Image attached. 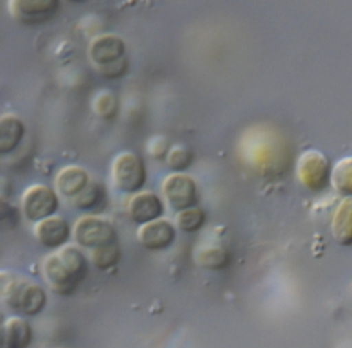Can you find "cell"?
Instances as JSON below:
<instances>
[{
    "label": "cell",
    "mask_w": 352,
    "mask_h": 348,
    "mask_svg": "<svg viewBox=\"0 0 352 348\" xmlns=\"http://www.w3.org/2000/svg\"><path fill=\"white\" fill-rule=\"evenodd\" d=\"M111 182L122 193H139L146 183L143 160L133 151L118 153L110 168Z\"/></svg>",
    "instance_id": "277c9868"
},
{
    "label": "cell",
    "mask_w": 352,
    "mask_h": 348,
    "mask_svg": "<svg viewBox=\"0 0 352 348\" xmlns=\"http://www.w3.org/2000/svg\"><path fill=\"white\" fill-rule=\"evenodd\" d=\"M32 340L33 330L22 316L12 315L3 322L0 348H28Z\"/></svg>",
    "instance_id": "5bb4252c"
},
{
    "label": "cell",
    "mask_w": 352,
    "mask_h": 348,
    "mask_svg": "<svg viewBox=\"0 0 352 348\" xmlns=\"http://www.w3.org/2000/svg\"><path fill=\"white\" fill-rule=\"evenodd\" d=\"M129 67V62L128 59L124 56L116 62H111L109 65H104V66H98L96 70L100 76H103L104 78H110V80H114V78H120L122 77L126 70Z\"/></svg>",
    "instance_id": "cb8c5ba5"
},
{
    "label": "cell",
    "mask_w": 352,
    "mask_h": 348,
    "mask_svg": "<svg viewBox=\"0 0 352 348\" xmlns=\"http://www.w3.org/2000/svg\"><path fill=\"white\" fill-rule=\"evenodd\" d=\"M92 109L95 114L100 118L110 120L114 118L118 111V98L113 91L102 89L96 92L92 100Z\"/></svg>",
    "instance_id": "44dd1931"
},
{
    "label": "cell",
    "mask_w": 352,
    "mask_h": 348,
    "mask_svg": "<svg viewBox=\"0 0 352 348\" xmlns=\"http://www.w3.org/2000/svg\"><path fill=\"white\" fill-rule=\"evenodd\" d=\"M41 274L52 292L60 296H69L87 278L88 260L78 248L66 245L43 260Z\"/></svg>",
    "instance_id": "6da1fadb"
},
{
    "label": "cell",
    "mask_w": 352,
    "mask_h": 348,
    "mask_svg": "<svg viewBox=\"0 0 352 348\" xmlns=\"http://www.w3.org/2000/svg\"><path fill=\"white\" fill-rule=\"evenodd\" d=\"M136 237L143 248L148 250H162L173 243L176 228L169 220L157 219L142 224L136 231Z\"/></svg>",
    "instance_id": "9c48e42d"
},
{
    "label": "cell",
    "mask_w": 352,
    "mask_h": 348,
    "mask_svg": "<svg viewBox=\"0 0 352 348\" xmlns=\"http://www.w3.org/2000/svg\"><path fill=\"white\" fill-rule=\"evenodd\" d=\"M125 43L114 33H103L94 37L88 45V56L92 63L98 66H104L124 58Z\"/></svg>",
    "instance_id": "30bf717a"
},
{
    "label": "cell",
    "mask_w": 352,
    "mask_h": 348,
    "mask_svg": "<svg viewBox=\"0 0 352 348\" xmlns=\"http://www.w3.org/2000/svg\"><path fill=\"white\" fill-rule=\"evenodd\" d=\"M205 220H206V215L198 206L188 208L186 210L177 212L176 215V226L183 232H195L201 230L202 226L205 224Z\"/></svg>",
    "instance_id": "7402d4cb"
},
{
    "label": "cell",
    "mask_w": 352,
    "mask_h": 348,
    "mask_svg": "<svg viewBox=\"0 0 352 348\" xmlns=\"http://www.w3.org/2000/svg\"><path fill=\"white\" fill-rule=\"evenodd\" d=\"M195 263L205 270H223L230 264V252L221 245H204L194 253Z\"/></svg>",
    "instance_id": "e0dca14e"
},
{
    "label": "cell",
    "mask_w": 352,
    "mask_h": 348,
    "mask_svg": "<svg viewBox=\"0 0 352 348\" xmlns=\"http://www.w3.org/2000/svg\"><path fill=\"white\" fill-rule=\"evenodd\" d=\"M192 162V151L182 144L173 146L169 149L166 154V164L170 169L176 172H182L187 169Z\"/></svg>",
    "instance_id": "603a6c76"
},
{
    "label": "cell",
    "mask_w": 352,
    "mask_h": 348,
    "mask_svg": "<svg viewBox=\"0 0 352 348\" xmlns=\"http://www.w3.org/2000/svg\"><path fill=\"white\" fill-rule=\"evenodd\" d=\"M148 153L157 160H162L168 154V142L162 136H153L148 142Z\"/></svg>",
    "instance_id": "d4e9b609"
},
{
    "label": "cell",
    "mask_w": 352,
    "mask_h": 348,
    "mask_svg": "<svg viewBox=\"0 0 352 348\" xmlns=\"http://www.w3.org/2000/svg\"><path fill=\"white\" fill-rule=\"evenodd\" d=\"M162 193L166 204L176 212L194 208L198 204L195 180L183 172L169 173L162 180Z\"/></svg>",
    "instance_id": "52a82bcc"
},
{
    "label": "cell",
    "mask_w": 352,
    "mask_h": 348,
    "mask_svg": "<svg viewBox=\"0 0 352 348\" xmlns=\"http://www.w3.org/2000/svg\"><path fill=\"white\" fill-rule=\"evenodd\" d=\"M25 135V124L15 114L0 117V153L7 154L18 147Z\"/></svg>",
    "instance_id": "2e32d148"
},
{
    "label": "cell",
    "mask_w": 352,
    "mask_h": 348,
    "mask_svg": "<svg viewBox=\"0 0 352 348\" xmlns=\"http://www.w3.org/2000/svg\"><path fill=\"white\" fill-rule=\"evenodd\" d=\"M54 183L56 193L67 198H74L89 184V176L82 166L66 165L58 171Z\"/></svg>",
    "instance_id": "4fadbf2b"
},
{
    "label": "cell",
    "mask_w": 352,
    "mask_h": 348,
    "mask_svg": "<svg viewBox=\"0 0 352 348\" xmlns=\"http://www.w3.org/2000/svg\"><path fill=\"white\" fill-rule=\"evenodd\" d=\"M106 199V191L98 182H89V184L73 198V205L81 210H91L102 205Z\"/></svg>",
    "instance_id": "ffe728a7"
},
{
    "label": "cell",
    "mask_w": 352,
    "mask_h": 348,
    "mask_svg": "<svg viewBox=\"0 0 352 348\" xmlns=\"http://www.w3.org/2000/svg\"><path fill=\"white\" fill-rule=\"evenodd\" d=\"M21 206L25 217L37 223L55 215L59 206V199L55 190L45 184L36 183L23 191Z\"/></svg>",
    "instance_id": "8992f818"
},
{
    "label": "cell",
    "mask_w": 352,
    "mask_h": 348,
    "mask_svg": "<svg viewBox=\"0 0 352 348\" xmlns=\"http://www.w3.org/2000/svg\"><path fill=\"white\" fill-rule=\"evenodd\" d=\"M330 231L340 246H352V197L342 198L337 205L331 217Z\"/></svg>",
    "instance_id": "9a60e30c"
},
{
    "label": "cell",
    "mask_w": 352,
    "mask_h": 348,
    "mask_svg": "<svg viewBox=\"0 0 352 348\" xmlns=\"http://www.w3.org/2000/svg\"><path fill=\"white\" fill-rule=\"evenodd\" d=\"M121 259V249L118 242L103 245L89 252L91 263L100 271H106L113 268Z\"/></svg>",
    "instance_id": "d6986e66"
},
{
    "label": "cell",
    "mask_w": 352,
    "mask_h": 348,
    "mask_svg": "<svg viewBox=\"0 0 352 348\" xmlns=\"http://www.w3.org/2000/svg\"><path fill=\"white\" fill-rule=\"evenodd\" d=\"M128 212L131 220L142 226L161 219L164 213V204L153 191H139L132 195L128 205Z\"/></svg>",
    "instance_id": "7c38bea8"
},
{
    "label": "cell",
    "mask_w": 352,
    "mask_h": 348,
    "mask_svg": "<svg viewBox=\"0 0 352 348\" xmlns=\"http://www.w3.org/2000/svg\"><path fill=\"white\" fill-rule=\"evenodd\" d=\"M330 160L316 149L302 151L296 164V176L298 182L312 193L323 191L331 176Z\"/></svg>",
    "instance_id": "3957f363"
},
{
    "label": "cell",
    "mask_w": 352,
    "mask_h": 348,
    "mask_svg": "<svg viewBox=\"0 0 352 348\" xmlns=\"http://www.w3.org/2000/svg\"><path fill=\"white\" fill-rule=\"evenodd\" d=\"M33 231L40 245L50 249L65 246L70 237V226L67 220L58 215L37 221Z\"/></svg>",
    "instance_id": "8fae6325"
},
{
    "label": "cell",
    "mask_w": 352,
    "mask_h": 348,
    "mask_svg": "<svg viewBox=\"0 0 352 348\" xmlns=\"http://www.w3.org/2000/svg\"><path fill=\"white\" fill-rule=\"evenodd\" d=\"M73 235L80 246L89 249L117 242V231L113 224L107 219L95 215L78 217L73 227Z\"/></svg>",
    "instance_id": "5b68a950"
},
{
    "label": "cell",
    "mask_w": 352,
    "mask_h": 348,
    "mask_svg": "<svg viewBox=\"0 0 352 348\" xmlns=\"http://www.w3.org/2000/svg\"><path fill=\"white\" fill-rule=\"evenodd\" d=\"M11 15L22 25H40L50 21L59 10L56 0H12L8 3Z\"/></svg>",
    "instance_id": "ba28073f"
},
{
    "label": "cell",
    "mask_w": 352,
    "mask_h": 348,
    "mask_svg": "<svg viewBox=\"0 0 352 348\" xmlns=\"http://www.w3.org/2000/svg\"><path fill=\"white\" fill-rule=\"evenodd\" d=\"M330 184L345 197H352V155L340 158L331 168Z\"/></svg>",
    "instance_id": "ac0fdd59"
},
{
    "label": "cell",
    "mask_w": 352,
    "mask_h": 348,
    "mask_svg": "<svg viewBox=\"0 0 352 348\" xmlns=\"http://www.w3.org/2000/svg\"><path fill=\"white\" fill-rule=\"evenodd\" d=\"M0 297L3 304L18 316H34L47 304V293L41 285L12 271L0 274Z\"/></svg>",
    "instance_id": "7a4b0ae2"
}]
</instances>
